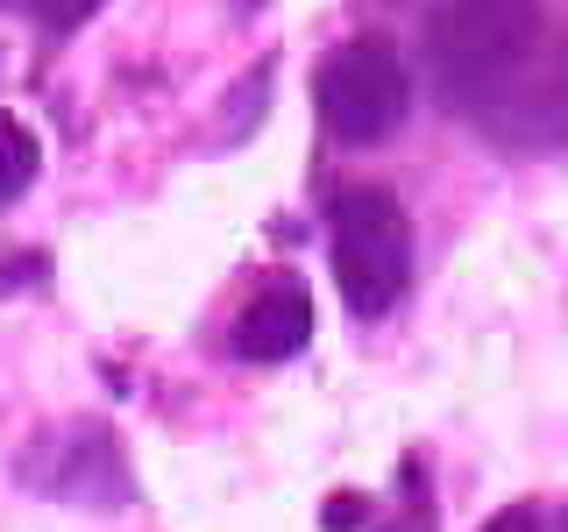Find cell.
<instances>
[{
	"label": "cell",
	"instance_id": "3",
	"mask_svg": "<svg viewBox=\"0 0 568 532\" xmlns=\"http://www.w3.org/2000/svg\"><path fill=\"white\" fill-rule=\"evenodd\" d=\"M313 106L334 142H384L405 121V106H413L398 50L384 35H355V43L327 50L313 71Z\"/></svg>",
	"mask_w": 568,
	"mask_h": 532
},
{
	"label": "cell",
	"instance_id": "9",
	"mask_svg": "<svg viewBox=\"0 0 568 532\" xmlns=\"http://www.w3.org/2000/svg\"><path fill=\"white\" fill-rule=\"evenodd\" d=\"M555 532H568V511H561V519H555Z\"/></svg>",
	"mask_w": 568,
	"mask_h": 532
},
{
	"label": "cell",
	"instance_id": "4",
	"mask_svg": "<svg viewBox=\"0 0 568 532\" xmlns=\"http://www.w3.org/2000/svg\"><path fill=\"white\" fill-rule=\"evenodd\" d=\"M313 341V291L298 277H271L235 319V355L242 362H284Z\"/></svg>",
	"mask_w": 568,
	"mask_h": 532
},
{
	"label": "cell",
	"instance_id": "2",
	"mask_svg": "<svg viewBox=\"0 0 568 532\" xmlns=\"http://www.w3.org/2000/svg\"><path fill=\"white\" fill-rule=\"evenodd\" d=\"M327 235H334V284H342L348 313H384L413 277V227L405 206L384 185H348L327 206Z\"/></svg>",
	"mask_w": 568,
	"mask_h": 532
},
{
	"label": "cell",
	"instance_id": "8",
	"mask_svg": "<svg viewBox=\"0 0 568 532\" xmlns=\"http://www.w3.org/2000/svg\"><path fill=\"white\" fill-rule=\"evenodd\" d=\"M484 532H547V525H540L532 504H511V511H497V519H484Z\"/></svg>",
	"mask_w": 568,
	"mask_h": 532
},
{
	"label": "cell",
	"instance_id": "5",
	"mask_svg": "<svg viewBox=\"0 0 568 532\" xmlns=\"http://www.w3.org/2000/svg\"><path fill=\"white\" fill-rule=\"evenodd\" d=\"M36 164H43V150H36V135L22 129L14 114H0V206L14 200V192H29Z\"/></svg>",
	"mask_w": 568,
	"mask_h": 532
},
{
	"label": "cell",
	"instance_id": "6",
	"mask_svg": "<svg viewBox=\"0 0 568 532\" xmlns=\"http://www.w3.org/2000/svg\"><path fill=\"white\" fill-rule=\"evenodd\" d=\"M93 8H100V0H29V14H36L43 29H58V35H64V29H79Z\"/></svg>",
	"mask_w": 568,
	"mask_h": 532
},
{
	"label": "cell",
	"instance_id": "1",
	"mask_svg": "<svg viewBox=\"0 0 568 532\" xmlns=\"http://www.w3.org/2000/svg\"><path fill=\"white\" fill-rule=\"evenodd\" d=\"M540 50V0H440L426 22V79L448 106H490Z\"/></svg>",
	"mask_w": 568,
	"mask_h": 532
},
{
	"label": "cell",
	"instance_id": "7",
	"mask_svg": "<svg viewBox=\"0 0 568 532\" xmlns=\"http://www.w3.org/2000/svg\"><path fill=\"white\" fill-rule=\"evenodd\" d=\"M369 519V504H363V497H327V532H348V525H363Z\"/></svg>",
	"mask_w": 568,
	"mask_h": 532
}]
</instances>
